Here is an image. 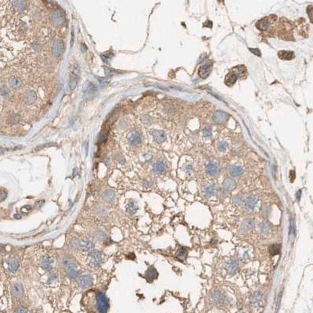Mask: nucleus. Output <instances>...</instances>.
Returning <instances> with one entry per match:
<instances>
[{"label":"nucleus","instance_id":"obj_33","mask_svg":"<svg viewBox=\"0 0 313 313\" xmlns=\"http://www.w3.org/2000/svg\"><path fill=\"white\" fill-rule=\"evenodd\" d=\"M215 189L214 186L212 185L208 186L205 189V195L207 197H210L213 195L215 194Z\"/></svg>","mask_w":313,"mask_h":313},{"label":"nucleus","instance_id":"obj_43","mask_svg":"<svg viewBox=\"0 0 313 313\" xmlns=\"http://www.w3.org/2000/svg\"><path fill=\"white\" fill-rule=\"evenodd\" d=\"M211 130L209 129H205L204 131V135L205 137H210L211 136Z\"/></svg>","mask_w":313,"mask_h":313},{"label":"nucleus","instance_id":"obj_47","mask_svg":"<svg viewBox=\"0 0 313 313\" xmlns=\"http://www.w3.org/2000/svg\"><path fill=\"white\" fill-rule=\"evenodd\" d=\"M14 218H15V219H18V220L20 219L21 218V216L20 215H18V214L15 215H14Z\"/></svg>","mask_w":313,"mask_h":313},{"label":"nucleus","instance_id":"obj_42","mask_svg":"<svg viewBox=\"0 0 313 313\" xmlns=\"http://www.w3.org/2000/svg\"><path fill=\"white\" fill-rule=\"evenodd\" d=\"M7 192H5V191L2 190L1 191V196H0V199H1V201H4V200L7 198Z\"/></svg>","mask_w":313,"mask_h":313},{"label":"nucleus","instance_id":"obj_17","mask_svg":"<svg viewBox=\"0 0 313 313\" xmlns=\"http://www.w3.org/2000/svg\"><path fill=\"white\" fill-rule=\"evenodd\" d=\"M114 191L112 190H107L102 194V199L105 202L107 203H110L112 201H113L114 199Z\"/></svg>","mask_w":313,"mask_h":313},{"label":"nucleus","instance_id":"obj_18","mask_svg":"<svg viewBox=\"0 0 313 313\" xmlns=\"http://www.w3.org/2000/svg\"><path fill=\"white\" fill-rule=\"evenodd\" d=\"M223 185L226 189L229 191H232L235 189L236 184L233 179L228 178L224 181Z\"/></svg>","mask_w":313,"mask_h":313},{"label":"nucleus","instance_id":"obj_9","mask_svg":"<svg viewBox=\"0 0 313 313\" xmlns=\"http://www.w3.org/2000/svg\"><path fill=\"white\" fill-rule=\"evenodd\" d=\"M167 165L165 162L164 161H159L154 164L153 171L156 174H160L166 171Z\"/></svg>","mask_w":313,"mask_h":313},{"label":"nucleus","instance_id":"obj_26","mask_svg":"<svg viewBox=\"0 0 313 313\" xmlns=\"http://www.w3.org/2000/svg\"><path fill=\"white\" fill-rule=\"evenodd\" d=\"M138 210V207L137 204L134 201H132L129 202L126 206V210L127 212L131 215L135 214Z\"/></svg>","mask_w":313,"mask_h":313},{"label":"nucleus","instance_id":"obj_40","mask_svg":"<svg viewBox=\"0 0 313 313\" xmlns=\"http://www.w3.org/2000/svg\"><path fill=\"white\" fill-rule=\"evenodd\" d=\"M96 236L99 240H103L105 238V235L104 232H103V231H99L97 232Z\"/></svg>","mask_w":313,"mask_h":313},{"label":"nucleus","instance_id":"obj_15","mask_svg":"<svg viewBox=\"0 0 313 313\" xmlns=\"http://www.w3.org/2000/svg\"><path fill=\"white\" fill-rule=\"evenodd\" d=\"M278 55L281 59L289 60L294 58V53L292 51H280L278 52Z\"/></svg>","mask_w":313,"mask_h":313},{"label":"nucleus","instance_id":"obj_7","mask_svg":"<svg viewBox=\"0 0 313 313\" xmlns=\"http://www.w3.org/2000/svg\"><path fill=\"white\" fill-rule=\"evenodd\" d=\"M78 284L82 288L89 287L93 284V279L90 275H84L78 279Z\"/></svg>","mask_w":313,"mask_h":313},{"label":"nucleus","instance_id":"obj_23","mask_svg":"<svg viewBox=\"0 0 313 313\" xmlns=\"http://www.w3.org/2000/svg\"><path fill=\"white\" fill-rule=\"evenodd\" d=\"M281 249V245L279 244H275L273 245H270L269 248V253L271 255H279L280 253Z\"/></svg>","mask_w":313,"mask_h":313},{"label":"nucleus","instance_id":"obj_31","mask_svg":"<svg viewBox=\"0 0 313 313\" xmlns=\"http://www.w3.org/2000/svg\"><path fill=\"white\" fill-rule=\"evenodd\" d=\"M10 85L14 88H18L20 86L21 84V81L18 78H11L9 80Z\"/></svg>","mask_w":313,"mask_h":313},{"label":"nucleus","instance_id":"obj_14","mask_svg":"<svg viewBox=\"0 0 313 313\" xmlns=\"http://www.w3.org/2000/svg\"><path fill=\"white\" fill-rule=\"evenodd\" d=\"M262 297V294L260 291L255 292L250 297V302L255 307H257L260 302Z\"/></svg>","mask_w":313,"mask_h":313},{"label":"nucleus","instance_id":"obj_28","mask_svg":"<svg viewBox=\"0 0 313 313\" xmlns=\"http://www.w3.org/2000/svg\"><path fill=\"white\" fill-rule=\"evenodd\" d=\"M67 270L68 276L71 279H75L78 276V272L76 270L74 269L73 266H69Z\"/></svg>","mask_w":313,"mask_h":313},{"label":"nucleus","instance_id":"obj_11","mask_svg":"<svg viewBox=\"0 0 313 313\" xmlns=\"http://www.w3.org/2000/svg\"><path fill=\"white\" fill-rule=\"evenodd\" d=\"M211 66L210 64H206L202 66L199 70V75L202 78L204 79L209 76L211 72Z\"/></svg>","mask_w":313,"mask_h":313},{"label":"nucleus","instance_id":"obj_20","mask_svg":"<svg viewBox=\"0 0 313 313\" xmlns=\"http://www.w3.org/2000/svg\"><path fill=\"white\" fill-rule=\"evenodd\" d=\"M53 259L49 257L44 258L41 263V266L42 268L46 270H48L51 269L53 267Z\"/></svg>","mask_w":313,"mask_h":313},{"label":"nucleus","instance_id":"obj_32","mask_svg":"<svg viewBox=\"0 0 313 313\" xmlns=\"http://www.w3.org/2000/svg\"><path fill=\"white\" fill-rule=\"evenodd\" d=\"M242 226L243 228L245 230H250L254 227V223L251 220H246L243 223Z\"/></svg>","mask_w":313,"mask_h":313},{"label":"nucleus","instance_id":"obj_4","mask_svg":"<svg viewBox=\"0 0 313 313\" xmlns=\"http://www.w3.org/2000/svg\"><path fill=\"white\" fill-rule=\"evenodd\" d=\"M151 134L155 142L158 144H162L166 140V134L163 131L152 130L151 131Z\"/></svg>","mask_w":313,"mask_h":313},{"label":"nucleus","instance_id":"obj_22","mask_svg":"<svg viewBox=\"0 0 313 313\" xmlns=\"http://www.w3.org/2000/svg\"><path fill=\"white\" fill-rule=\"evenodd\" d=\"M93 243L90 240H84L80 243V248L83 251H88L93 249Z\"/></svg>","mask_w":313,"mask_h":313},{"label":"nucleus","instance_id":"obj_19","mask_svg":"<svg viewBox=\"0 0 313 313\" xmlns=\"http://www.w3.org/2000/svg\"><path fill=\"white\" fill-rule=\"evenodd\" d=\"M230 172L232 176L238 177L243 173V169L240 166L232 165L230 169Z\"/></svg>","mask_w":313,"mask_h":313},{"label":"nucleus","instance_id":"obj_16","mask_svg":"<svg viewBox=\"0 0 313 313\" xmlns=\"http://www.w3.org/2000/svg\"><path fill=\"white\" fill-rule=\"evenodd\" d=\"M258 199L256 197L250 196L247 198L245 202V207L248 210H253L257 203Z\"/></svg>","mask_w":313,"mask_h":313},{"label":"nucleus","instance_id":"obj_27","mask_svg":"<svg viewBox=\"0 0 313 313\" xmlns=\"http://www.w3.org/2000/svg\"><path fill=\"white\" fill-rule=\"evenodd\" d=\"M176 257L180 260L183 261L186 258L188 255V251L184 248H180L177 251Z\"/></svg>","mask_w":313,"mask_h":313},{"label":"nucleus","instance_id":"obj_29","mask_svg":"<svg viewBox=\"0 0 313 313\" xmlns=\"http://www.w3.org/2000/svg\"><path fill=\"white\" fill-rule=\"evenodd\" d=\"M211 298L212 300L215 303H220L222 300V296L221 293L218 291H215L212 293Z\"/></svg>","mask_w":313,"mask_h":313},{"label":"nucleus","instance_id":"obj_25","mask_svg":"<svg viewBox=\"0 0 313 313\" xmlns=\"http://www.w3.org/2000/svg\"><path fill=\"white\" fill-rule=\"evenodd\" d=\"M36 99V95L33 91H28L25 94V100L27 103H33Z\"/></svg>","mask_w":313,"mask_h":313},{"label":"nucleus","instance_id":"obj_24","mask_svg":"<svg viewBox=\"0 0 313 313\" xmlns=\"http://www.w3.org/2000/svg\"><path fill=\"white\" fill-rule=\"evenodd\" d=\"M8 268L11 273H15L19 268V264L15 259H9L8 261Z\"/></svg>","mask_w":313,"mask_h":313},{"label":"nucleus","instance_id":"obj_35","mask_svg":"<svg viewBox=\"0 0 313 313\" xmlns=\"http://www.w3.org/2000/svg\"><path fill=\"white\" fill-rule=\"evenodd\" d=\"M227 146H228V143L225 141H222L219 143L218 149L220 151L225 152L227 149Z\"/></svg>","mask_w":313,"mask_h":313},{"label":"nucleus","instance_id":"obj_46","mask_svg":"<svg viewBox=\"0 0 313 313\" xmlns=\"http://www.w3.org/2000/svg\"><path fill=\"white\" fill-rule=\"evenodd\" d=\"M2 93L3 94V95H8V90H6V89L3 88V90H2Z\"/></svg>","mask_w":313,"mask_h":313},{"label":"nucleus","instance_id":"obj_45","mask_svg":"<svg viewBox=\"0 0 313 313\" xmlns=\"http://www.w3.org/2000/svg\"><path fill=\"white\" fill-rule=\"evenodd\" d=\"M27 311H26V309H24L23 308H19L17 309V311H16V312H18V313H25V312H27Z\"/></svg>","mask_w":313,"mask_h":313},{"label":"nucleus","instance_id":"obj_34","mask_svg":"<svg viewBox=\"0 0 313 313\" xmlns=\"http://www.w3.org/2000/svg\"><path fill=\"white\" fill-rule=\"evenodd\" d=\"M20 120V118L19 116L16 114H13L9 117L8 121L9 123L13 124H16L19 122Z\"/></svg>","mask_w":313,"mask_h":313},{"label":"nucleus","instance_id":"obj_5","mask_svg":"<svg viewBox=\"0 0 313 313\" xmlns=\"http://www.w3.org/2000/svg\"><path fill=\"white\" fill-rule=\"evenodd\" d=\"M90 261L95 267L100 266L102 262V255L101 252L98 250L93 251L91 255Z\"/></svg>","mask_w":313,"mask_h":313},{"label":"nucleus","instance_id":"obj_36","mask_svg":"<svg viewBox=\"0 0 313 313\" xmlns=\"http://www.w3.org/2000/svg\"><path fill=\"white\" fill-rule=\"evenodd\" d=\"M80 243H80L78 239L76 238H73V239H72L71 242V245H72V247L75 248V249L78 248L79 247L80 248Z\"/></svg>","mask_w":313,"mask_h":313},{"label":"nucleus","instance_id":"obj_2","mask_svg":"<svg viewBox=\"0 0 313 313\" xmlns=\"http://www.w3.org/2000/svg\"><path fill=\"white\" fill-rule=\"evenodd\" d=\"M276 18L277 17L275 15H270L263 18L257 22L256 24V27L262 31H266L270 27L272 23L276 21Z\"/></svg>","mask_w":313,"mask_h":313},{"label":"nucleus","instance_id":"obj_3","mask_svg":"<svg viewBox=\"0 0 313 313\" xmlns=\"http://www.w3.org/2000/svg\"><path fill=\"white\" fill-rule=\"evenodd\" d=\"M80 78V68L79 66L76 64L73 67L72 71L70 80V89L72 90H74L76 88Z\"/></svg>","mask_w":313,"mask_h":313},{"label":"nucleus","instance_id":"obj_10","mask_svg":"<svg viewBox=\"0 0 313 313\" xmlns=\"http://www.w3.org/2000/svg\"><path fill=\"white\" fill-rule=\"evenodd\" d=\"M145 275L148 281L152 282L156 278H157L158 274L154 267H151L146 270Z\"/></svg>","mask_w":313,"mask_h":313},{"label":"nucleus","instance_id":"obj_37","mask_svg":"<svg viewBox=\"0 0 313 313\" xmlns=\"http://www.w3.org/2000/svg\"><path fill=\"white\" fill-rule=\"evenodd\" d=\"M307 11L309 17L310 18L311 23H313V7L312 6H308Z\"/></svg>","mask_w":313,"mask_h":313},{"label":"nucleus","instance_id":"obj_12","mask_svg":"<svg viewBox=\"0 0 313 313\" xmlns=\"http://www.w3.org/2000/svg\"><path fill=\"white\" fill-rule=\"evenodd\" d=\"M12 294L16 298H21L23 295V289L21 284L16 283L12 288Z\"/></svg>","mask_w":313,"mask_h":313},{"label":"nucleus","instance_id":"obj_1","mask_svg":"<svg viewBox=\"0 0 313 313\" xmlns=\"http://www.w3.org/2000/svg\"><path fill=\"white\" fill-rule=\"evenodd\" d=\"M97 308L100 313H106L108 309V303L105 295L101 292L97 293L96 296Z\"/></svg>","mask_w":313,"mask_h":313},{"label":"nucleus","instance_id":"obj_38","mask_svg":"<svg viewBox=\"0 0 313 313\" xmlns=\"http://www.w3.org/2000/svg\"><path fill=\"white\" fill-rule=\"evenodd\" d=\"M107 139V135L106 134L101 133L100 135H99V142L100 143H104L105 141H106Z\"/></svg>","mask_w":313,"mask_h":313},{"label":"nucleus","instance_id":"obj_30","mask_svg":"<svg viewBox=\"0 0 313 313\" xmlns=\"http://www.w3.org/2000/svg\"><path fill=\"white\" fill-rule=\"evenodd\" d=\"M237 75L234 73H230L227 75L226 79L227 82L230 84H234L237 80Z\"/></svg>","mask_w":313,"mask_h":313},{"label":"nucleus","instance_id":"obj_44","mask_svg":"<svg viewBox=\"0 0 313 313\" xmlns=\"http://www.w3.org/2000/svg\"><path fill=\"white\" fill-rule=\"evenodd\" d=\"M44 200H41V201H38V202H36V204H35V205L37 208H40V205L41 204V205H43V204H44Z\"/></svg>","mask_w":313,"mask_h":313},{"label":"nucleus","instance_id":"obj_39","mask_svg":"<svg viewBox=\"0 0 313 313\" xmlns=\"http://www.w3.org/2000/svg\"><path fill=\"white\" fill-rule=\"evenodd\" d=\"M249 49L250 52L253 53H254L255 55H256L257 56H261V53L260 51V50L258 48H249Z\"/></svg>","mask_w":313,"mask_h":313},{"label":"nucleus","instance_id":"obj_8","mask_svg":"<svg viewBox=\"0 0 313 313\" xmlns=\"http://www.w3.org/2000/svg\"><path fill=\"white\" fill-rule=\"evenodd\" d=\"M213 119L217 124H223L228 120V116L224 112L217 111L213 115Z\"/></svg>","mask_w":313,"mask_h":313},{"label":"nucleus","instance_id":"obj_41","mask_svg":"<svg viewBox=\"0 0 313 313\" xmlns=\"http://www.w3.org/2000/svg\"><path fill=\"white\" fill-rule=\"evenodd\" d=\"M74 38H75V35H74V28H73V27L72 28V32H71V42H70L71 47H73V43H74Z\"/></svg>","mask_w":313,"mask_h":313},{"label":"nucleus","instance_id":"obj_6","mask_svg":"<svg viewBox=\"0 0 313 313\" xmlns=\"http://www.w3.org/2000/svg\"><path fill=\"white\" fill-rule=\"evenodd\" d=\"M224 268L229 275H233L238 270V264L235 261L231 260L226 263L225 265Z\"/></svg>","mask_w":313,"mask_h":313},{"label":"nucleus","instance_id":"obj_21","mask_svg":"<svg viewBox=\"0 0 313 313\" xmlns=\"http://www.w3.org/2000/svg\"><path fill=\"white\" fill-rule=\"evenodd\" d=\"M129 141L131 144L132 145H136L140 144L142 141L141 137L139 134L138 133H134L131 135L129 138Z\"/></svg>","mask_w":313,"mask_h":313},{"label":"nucleus","instance_id":"obj_13","mask_svg":"<svg viewBox=\"0 0 313 313\" xmlns=\"http://www.w3.org/2000/svg\"><path fill=\"white\" fill-rule=\"evenodd\" d=\"M207 173L211 176L217 175L219 172V168L218 165L214 163H210L208 164L205 168Z\"/></svg>","mask_w":313,"mask_h":313}]
</instances>
